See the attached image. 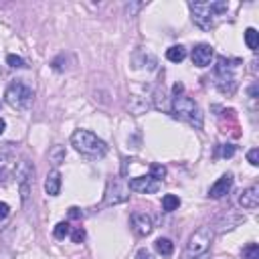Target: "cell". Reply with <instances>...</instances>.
Segmentation results:
<instances>
[{
    "instance_id": "obj_30",
    "label": "cell",
    "mask_w": 259,
    "mask_h": 259,
    "mask_svg": "<svg viewBox=\"0 0 259 259\" xmlns=\"http://www.w3.org/2000/svg\"><path fill=\"white\" fill-rule=\"evenodd\" d=\"M136 259H154V255H152L148 249H140V251L136 253Z\"/></svg>"
},
{
    "instance_id": "obj_17",
    "label": "cell",
    "mask_w": 259,
    "mask_h": 259,
    "mask_svg": "<svg viewBox=\"0 0 259 259\" xmlns=\"http://www.w3.org/2000/svg\"><path fill=\"white\" fill-rule=\"evenodd\" d=\"M49 162L53 164V166H59L61 162H65V148L63 146H53L51 150H49Z\"/></svg>"
},
{
    "instance_id": "obj_33",
    "label": "cell",
    "mask_w": 259,
    "mask_h": 259,
    "mask_svg": "<svg viewBox=\"0 0 259 259\" xmlns=\"http://www.w3.org/2000/svg\"><path fill=\"white\" fill-rule=\"evenodd\" d=\"M182 89H184V87H182V83H174V87H172L174 95H180V93H182Z\"/></svg>"
},
{
    "instance_id": "obj_31",
    "label": "cell",
    "mask_w": 259,
    "mask_h": 259,
    "mask_svg": "<svg viewBox=\"0 0 259 259\" xmlns=\"http://www.w3.org/2000/svg\"><path fill=\"white\" fill-rule=\"evenodd\" d=\"M8 212H10V206L6 202H0V221H4L8 217Z\"/></svg>"
},
{
    "instance_id": "obj_7",
    "label": "cell",
    "mask_w": 259,
    "mask_h": 259,
    "mask_svg": "<svg viewBox=\"0 0 259 259\" xmlns=\"http://www.w3.org/2000/svg\"><path fill=\"white\" fill-rule=\"evenodd\" d=\"M190 12H192V22L196 26H200L202 30H210L212 28V10H210V4L208 2H190Z\"/></svg>"
},
{
    "instance_id": "obj_35",
    "label": "cell",
    "mask_w": 259,
    "mask_h": 259,
    "mask_svg": "<svg viewBox=\"0 0 259 259\" xmlns=\"http://www.w3.org/2000/svg\"><path fill=\"white\" fill-rule=\"evenodd\" d=\"M194 259H206V255H200V257H194Z\"/></svg>"
},
{
    "instance_id": "obj_22",
    "label": "cell",
    "mask_w": 259,
    "mask_h": 259,
    "mask_svg": "<svg viewBox=\"0 0 259 259\" xmlns=\"http://www.w3.org/2000/svg\"><path fill=\"white\" fill-rule=\"evenodd\" d=\"M130 109H132V113L140 115L142 111L148 109V103H146V101H140L138 97H132V99H130Z\"/></svg>"
},
{
    "instance_id": "obj_6",
    "label": "cell",
    "mask_w": 259,
    "mask_h": 259,
    "mask_svg": "<svg viewBox=\"0 0 259 259\" xmlns=\"http://www.w3.org/2000/svg\"><path fill=\"white\" fill-rule=\"evenodd\" d=\"M125 200H130V186L121 178L109 180L105 188V204L111 206V204H121Z\"/></svg>"
},
{
    "instance_id": "obj_27",
    "label": "cell",
    "mask_w": 259,
    "mask_h": 259,
    "mask_svg": "<svg viewBox=\"0 0 259 259\" xmlns=\"http://www.w3.org/2000/svg\"><path fill=\"white\" fill-rule=\"evenodd\" d=\"M247 160H249L251 166H259V150L257 148H251L247 152Z\"/></svg>"
},
{
    "instance_id": "obj_20",
    "label": "cell",
    "mask_w": 259,
    "mask_h": 259,
    "mask_svg": "<svg viewBox=\"0 0 259 259\" xmlns=\"http://www.w3.org/2000/svg\"><path fill=\"white\" fill-rule=\"evenodd\" d=\"M69 233H71V227H69V223H67V221H61V223H57V225H55V229H53V235H55V239H65Z\"/></svg>"
},
{
    "instance_id": "obj_15",
    "label": "cell",
    "mask_w": 259,
    "mask_h": 259,
    "mask_svg": "<svg viewBox=\"0 0 259 259\" xmlns=\"http://www.w3.org/2000/svg\"><path fill=\"white\" fill-rule=\"evenodd\" d=\"M184 57H186V49L182 45H174L166 51V59L172 63H180V61H184Z\"/></svg>"
},
{
    "instance_id": "obj_4",
    "label": "cell",
    "mask_w": 259,
    "mask_h": 259,
    "mask_svg": "<svg viewBox=\"0 0 259 259\" xmlns=\"http://www.w3.org/2000/svg\"><path fill=\"white\" fill-rule=\"evenodd\" d=\"M241 61L235 59H225V57H219L217 59V67H214V77H217V87L223 91V93H233L235 87H237V77H235V67L239 65Z\"/></svg>"
},
{
    "instance_id": "obj_18",
    "label": "cell",
    "mask_w": 259,
    "mask_h": 259,
    "mask_svg": "<svg viewBox=\"0 0 259 259\" xmlns=\"http://www.w3.org/2000/svg\"><path fill=\"white\" fill-rule=\"evenodd\" d=\"M245 42H247V47L251 51H257V47H259V32H257V28L249 26L245 30Z\"/></svg>"
},
{
    "instance_id": "obj_3",
    "label": "cell",
    "mask_w": 259,
    "mask_h": 259,
    "mask_svg": "<svg viewBox=\"0 0 259 259\" xmlns=\"http://www.w3.org/2000/svg\"><path fill=\"white\" fill-rule=\"evenodd\" d=\"M4 99L10 107H14L18 111H26V109H30V105L34 101V91H32V87H28L22 81H12L6 87Z\"/></svg>"
},
{
    "instance_id": "obj_21",
    "label": "cell",
    "mask_w": 259,
    "mask_h": 259,
    "mask_svg": "<svg viewBox=\"0 0 259 259\" xmlns=\"http://www.w3.org/2000/svg\"><path fill=\"white\" fill-rule=\"evenodd\" d=\"M12 158L8 156V154H0V184H4L6 182V178H8V162H10Z\"/></svg>"
},
{
    "instance_id": "obj_16",
    "label": "cell",
    "mask_w": 259,
    "mask_h": 259,
    "mask_svg": "<svg viewBox=\"0 0 259 259\" xmlns=\"http://www.w3.org/2000/svg\"><path fill=\"white\" fill-rule=\"evenodd\" d=\"M154 247H156V251H158L160 255H164V257L172 255V251H174V245H172V241H170V239H166V237H160V239H156Z\"/></svg>"
},
{
    "instance_id": "obj_1",
    "label": "cell",
    "mask_w": 259,
    "mask_h": 259,
    "mask_svg": "<svg viewBox=\"0 0 259 259\" xmlns=\"http://www.w3.org/2000/svg\"><path fill=\"white\" fill-rule=\"evenodd\" d=\"M71 146L89 158H103L107 154V144L89 130H75L71 136Z\"/></svg>"
},
{
    "instance_id": "obj_26",
    "label": "cell",
    "mask_w": 259,
    "mask_h": 259,
    "mask_svg": "<svg viewBox=\"0 0 259 259\" xmlns=\"http://www.w3.org/2000/svg\"><path fill=\"white\" fill-rule=\"evenodd\" d=\"M235 152H237V148H235L233 144H223V146L219 148V156H221V158H233Z\"/></svg>"
},
{
    "instance_id": "obj_9",
    "label": "cell",
    "mask_w": 259,
    "mask_h": 259,
    "mask_svg": "<svg viewBox=\"0 0 259 259\" xmlns=\"http://www.w3.org/2000/svg\"><path fill=\"white\" fill-rule=\"evenodd\" d=\"M190 57H192V65H196V67H208L210 61H212V57H214V51H212L210 45L200 42V45H196L192 49V55Z\"/></svg>"
},
{
    "instance_id": "obj_19",
    "label": "cell",
    "mask_w": 259,
    "mask_h": 259,
    "mask_svg": "<svg viewBox=\"0 0 259 259\" xmlns=\"http://www.w3.org/2000/svg\"><path fill=\"white\" fill-rule=\"evenodd\" d=\"M180 206V198L176 196V194H166L164 198H162V208L166 210V212H172V210H176Z\"/></svg>"
},
{
    "instance_id": "obj_10",
    "label": "cell",
    "mask_w": 259,
    "mask_h": 259,
    "mask_svg": "<svg viewBox=\"0 0 259 259\" xmlns=\"http://www.w3.org/2000/svg\"><path fill=\"white\" fill-rule=\"evenodd\" d=\"M130 221H132V229H134V233L140 235V237L150 235L152 229H154L152 219H150V214H146V212H134Z\"/></svg>"
},
{
    "instance_id": "obj_12",
    "label": "cell",
    "mask_w": 259,
    "mask_h": 259,
    "mask_svg": "<svg viewBox=\"0 0 259 259\" xmlns=\"http://www.w3.org/2000/svg\"><path fill=\"white\" fill-rule=\"evenodd\" d=\"M239 204H241L243 208H247V210L257 208V206H259V186H249V188H245V190L241 192V196H239Z\"/></svg>"
},
{
    "instance_id": "obj_24",
    "label": "cell",
    "mask_w": 259,
    "mask_h": 259,
    "mask_svg": "<svg viewBox=\"0 0 259 259\" xmlns=\"http://www.w3.org/2000/svg\"><path fill=\"white\" fill-rule=\"evenodd\" d=\"M6 63L10 65V67H14V69H24L26 67V63H24V59L22 57H18V55H6Z\"/></svg>"
},
{
    "instance_id": "obj_32",
    "label": "cell",
    "mask_w": 259,
    "mask_h": 259,
    "mask_svg": "<svg viewBox=\"0 0 259 259\" xmlns=\"http://www.w3.org/2000/svg\"><path fill=\"white\" fill-rule=\"evenodd\" d=\"M69 217H71V219H81V217H83V212H81V208L71 206V208H69Z\"/></svg>"
},
{
    "instance_id": "obj_13",
    "label": "cell",
    "mask_w": 259,
    "mask_h": 259,
    "mask_svg": "<svg viewBox=\"0 0 259 259\" xmlns=\"http://www.w3.org/2000/svg\"><path fill=\"white\" fill-rule=\"evenodd\" d=\"M32 174H34V166L28 160H20L14 168V178L18 184L22 182H32Z\"/></svg>"
},
{
    "instance_id": "obj_2",
    "label": "cell",
    "mask_w": 259,
    "mask_h": 259,
    "mask_svg": "<svg viewBox=\"0 0 259 259\" xmlns=\"http://www.w3.org/2000/svg\"><path fill=\"white\" fill-rule=\"evenodd\" d=\"M172 115L182 119V121H186L194 130L202 127V113H200L196 101L186 97V95H176L172 99Z\"/></svg>"
},
{
    "instance_id": "obj_8",
    "label": "cell",
    "mask_w": 259,
    "mask_h": 259,
    "mask_svg": "<svg viewBox=\"0 0 259 259\" xmlns=\"http://www.w3.org/2000/svg\"><path fill=\"white\" fill-rule=\"evenodd\" d=\"M127 186H130V190L144 192V194H152V192H158V190H160L162 182L148 174V176H136V178H132V180L127 182Z\"/></svg>"
},
{
    "instance_id": "obj_14",
    "label": "cell",
    "mask_w": 259,
    "mask_h": 259,
    "mask_svg": "<svg viewBox=\"0 0 259 259\" xmlns=\"http://www.w3.org/2000/svg\"><path fill=\"white\" fill-rule=\"evenodd\" d=\"M59 190H61V174H59V170H51L45 180V192L49 196H57Z\"/></svg>"
},
{
    "instance_id": "obj_29",
    "label": "cell",
    "mask_w": 259,
    "mask_h": 259,
    "mask_svg": "<svg viewBox=\"0 0 259 259\" xmlns=\"http://www.w3.org/2000/svg\"><path fill=\"white\" fill-rule=\"evenodd\" d=\"M71 239H73V243H83V241H85V229H83V227H77V229L73 231Z\"/></svg>"
},
{
    "instance_id": "obj_28",
    "label": "cell",
    "mask_w": 259,
    "mask_h": 259,
    "mask_svg": "<svg viewBox=\"0 0 259 259\" xmlns=\"http://www.w3.org/2000/svg\"><path fill=\"white\" fill-rule=\"evenodd\" d=\"M18 188H20V200L26 204L28 194H30V182H22V184H18Z\"/></svg>"
},
{
    "instance_id": "obj_25",
    "label": "cell",
    "mask_w": 259,
    "mask_h": 259,
    "mask_svg": "<svg viewBox=\"0 0 259 259\" xmlns=\"http://www.w3.org/2000/svg\"><path fill=\"white\" fill-rule=\"evenodd\" d=\"M150 176H154L156 180L162 182V178L166 176V166H162V164H152V168H150Z\"/></svg>"
},
{
    "instance_id": "obj_5",
    "label": "cell",
    "mask_w": 259,
    "mask_h": 259,
    "mask_svg": "<svg viewBox=\"0 0 259 259\" xmlns=\"http://www.w3.org/2000/svg\"><path fill=\"white\" fill-rule=\"evenodd\" d=\"M212 229L210 227H198L192 235H190V239H188V243H186V257L188 259H194V257H200V255H206V251L210 249V245H212Z\"/></svg>"
},
{
    "instance_id": "obj_34",
    "label": "cell",
    "mask_w": 259,
    "mask_h": 259,
    "mask_svg": "<svg viewBox=\"0 0 259 259\" xmlns=\"http://www.w3.org/2000/svg\"><path fill=\"white\" fill-rule=\"evenodd\" d=\"M4 130H6V121H4V119H0V134H2Z\"/></svg>"
},
{
    "instance_id": "obj_11",
    "label": "cell",
    "mask_w": 259,
    "mask_h": 259,
    "mask_svg": "<svg viewBox=\"0 0 259 259\" xmlns=\"http://www.w3.org/2000/svg\"><path fill=\"white\" fill-rule=\"evenodd\" d=\"M233 188V174H223L212 186H210V190H208V196L210 198H223V196H227L229 194V190Z\"/></svg>"
},
{
    "instance_id": "obj_23",
    "label": "cell",
    "mask_w": 259,
    "mask_h": 259,
    "mask_svg": "<svg viewBox=\"0 0 259 259\" xmlns=\"http://www.w3.org/2000/svg\"><path fill=\"white\" fill-rule=\"evenodd\" d=\"M243 259H259V245L257 243H249L243 249Z\"/></svg>"
}]
</instances>
